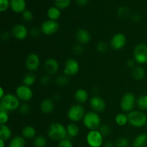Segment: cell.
I'll list each match as a JSON object with an SVG mask.
<instances>
[{
  "label": "cell",
  "mask_w": 147,
  "mask_h": 147,
  "mask_svg": "<svg viewBox=\"0 0 147 147\" xmlns=\"http://www.w3.org/2000/svg\"><path fill=\"white\" fill-rule=\"evenodd\" d=\"M47 136L50 139L55 142H60L67 139V133L66 127L60 123H53L47 128Z\"/></svg>",
  "instance_id": "1"
},
{
  "label": "cell",
  "mask_w": 147,
  "mask_h": 147,
  "mask_svg": "<svg viewBox=\"0 0 147 147\" xmlns=\"http://www.w3.org/2000/svg\"><path fill=\"white\" fill-rule=\"evenodd\" d=\"M20 100L16 95L11 93H6L5 96L1 98L0 110H5L7 111H14L20 108Z\"/></svg>",
  "instance_id": "2"
},
{
  "label": "cell",
  "mask_w": 147,
  "mask_h": 147,
  "mask_svg": "<svg viewBox=\"0 0 147 147\" xmlns=\"http://www.w3.org/2000/svg\"><path fill=\"white\" fill-rule=\"evenodd\" d=\"M129 123L134 128H142L146 126L147 116L142 111L133 110L127 114Z\"/></svg>",
  "instance_id": "3"
},
{
  "label": "cell",
  "mask_w": 147,
  "mask_h": 147,
  "mask_svg": "<svg viewBox=\"0 0 147 147\" xmlns=\"http://www.w3.org/2000/svg\"><path fill=\"white\" fill-rule=\"evenodd\" d=\"M83 123L85 127L90 131L98 130L101 126V119L96 112H88L83 118Z\"/></svg>",
  "instance_id": "4"
},
{
  "label": "cell",
  "mask_w": 147,
  "mask_h": 147,
  "mask_svg": "<svg viewBox=\"0 0 147 147\" xmlns=\"http://www.w3.org/2000/svg\"><path fill=\"white\" fill-rule=\"evenodd\" d=\"M86 110L82 104H74L67 111V118L73 123L80 121L83 120L86 115Z\"/></svg>",
  "instance_id": "5"
},
{
  "label": "cell",
  "mask_w": 147,
  "mask_h": 147,
  "mask_svg": "<svg viewBox=\"0 0 147 147\" xmlns=\"http://www.w3.org/2000/svg\"><path fill=\"white\" fill-rule=\"evenodd\" d=\"M134 59L139 65H145L147 63V45L139 43L135 46L133 51Z\"/></svg>",
  "instance_id": "6"
},
{
  "label": "cell",
  "mask_w": 147,
  "mask_h": 147,
  "mask_svg": "<svg viewBox=\"0 0 147 147\" xmlns=\"http://www.w3.org/2000/svg\"><path fill=\"white\" fill-rule=\"evenodd\" d=\"M136 104V96L132 93H126L122 97L120 103V107L123 112L129 113L134 110Z\"/></svg>",
  "instance_id": "7"
},
{
  "label": "cell",
  "mask_w": 147,
  "mask_h": 147,
  "mask_svg": "<svg viewBox=\"0 0 147 147\" xmlns=\"http://www.w3.org/2000/svg\"><path fill=\"white\" fill-rule=\"evenodd\" d=\"M86 142L90 147H100L103 144V136L98 130L90 131L86 136Z\"/></svg>",
  "instance_id": "8"
},
{
  "label": "cell",
  "mask_w": 147,
  "mask_h": 147,
  "mask_svg": "<svg viewBox=\"0 0 147 147\" xmlns=\"http://www.w3.org/2000/svg\"><path fill=\"white\" fill-rule=\"evenodd\" d=\"M15 95L18 97V98L20 100L24 101V103H27V102L32 100L34 93H33V91L31 89V88L22 84L21 86H19L16 88Z\"/></svg>",
  "instance_id": "9"
},
{
  "label": "cell",
  "mask_w": 147,
  "mask_h": 147,
  "mask_svg": "<svg viewBox=\"0 0 147 147\" xmlns=\"http://www.w3.org/2000/svg\"><path fill=\"white\" fill-rule=\"evenodd\" d=\"M59 27H60V25L57 21L47 20L43 22L41 27H40V30H41L42 34L47 36H50L55 34L58 31Z\"/></svg>",
  "instance_id": "10"
},
{
  "label": "cell",
  "mask_w": 147,
  "mask_h": 147,
  "mask_svg": "<svg viewBox=\"0 0 147 147\" xmlns=\"http://www.w3.org/2000/svg\"><path fill=\"white\" fill-rule=\"evenodd\" d=\"M40 65V58L36 53H30L25 60V67L27 70L32 73L37 71Z\"/></svg>",
  "instance_id": "11"
},
{
  "label": "cell",
  "mask_w": 147,
  "mask_h": 147,
  "mask_svg": "<svg viewBox=\"0 0 147 147\" xmlns=\"http://www.w3.org/2000/svg\"><path fill=\"white\" fill-rule=\"evenodd\" d=\"M80 70V64L74 58H69L65 63L64 74L67 76H76Z\"/></svg>",
  "instance_id": "12"
},
{
  "label": "cell",
  "mask_w": 147,
  "mask_h": 147,
  "mask_svg": "<svg viewBox=\"0 0 147 147\" xmlns=\"http://www.w3.org/2000/svg\"><path fill=\"white\" fill-rule=\"evenodd\" d=\"M127 38L123 33H117L111 39L110 46L113 50H120L126 46Z\"/></svg>",
  "instance_id": "13"
},
{
  "label": "cell",
  "mask_w": 147,
  "mask_h": 147,
  "mask_svg": "<svg viewBox=\"0 0 147 147\" xmlns=\"http://www.w3.org/2000/svg\"><path fill=\"white\" fill-rule=\"evenodd\" d=\"M89 104L93 111L96 112V113L104 111L106 108V103L104 99L98 96H93L90 99Z\"/></svg>",
  "instance_id": "14"
},
{
  "label": "cell",
  "mask_w": 147,
  "mask_h": 147,
  "mask_svg": "<svg viewBox=\"0 0 147 147\" xmlns=\"http://www.w3.org/2000/svg\"><path fill=\"white\" fill-rule=\"evenodd\" d=\"M29 31L27 27L22 24H16L11 29V34L18 40H23L27 38Z\"/></svg>",
  "instance_id": "15"
},
{
  "label": "cell",
  "mask_w": 147,
  "mask_h": 147,
  "mask_svg": "<svg viewBox=\"0 0 147 147\" xmlns=\"http://www.w3.org/2000/svg\"><path fill=\"white\" fill-rule=\"evenodd\" d=\"M44 70L47 75H55L59 70V63L57 60L53 57L47 58L44 63Z\"/></svg>",
  "instance_id": "16"
},
{
  "label": "cell",
  "mask_w": 147,
  "mask_h": 147,
  "mask_svg": "<svg viewBox=\"0 0 147 147\" xmlns=\"http://www.w3.org/2000/svg\"><path fill=\"white\" fill-rule=\"evenodd\" d=\"M76 38L78 43L82 45H86L90 41L91 37H90V33L88 30L83 28H80L76 32Z\"/></svg>",
  "instance_id": "17"
},
{
  "label": "cell",
  "mask_w": 147,
  "mask_h": 147,
  "mask_svg": "<svg viewBox=\"0 0 147 147\" xmlns=\"http://www.w3.org/2000/svg\"><path fill=\"white\" fill-rule=\"evenodd\" d=\"M25 0H10V8L17 14L22 13L26 10Z\"/></svg>",
  "instance_id": "18"
},
{
  "label": "cell",
  "mask_w": 147,
  "mask_h": 147,
  "mask_svg": "<svg viewBox=\"0 0 147 147\" xmlns=\"http://www.w3.org/2000/svg\"><path fill=\"white\" fill-rule=\"evenodd\" d=\"M55 104L52 99L45 98L41 101L40 105V111L45 114H49L54 110Z\"/></svg>",
  "instance_id": "19"
},
{
  "label": "cell",
  "mask_w": 147,
  "mask_h": 147,
  "mask_svg": "<svg viewBox=\"0 0 147 147\" xmlns=\"http://www.w3.org/2000/svg\"><path fill=\"white\" fill-rule=\"evenodd\" d=\"M131 76L134 80L140 81L144 80L146 76V71L141 65L135 66L133 69H131Z\"/></svg>",
  "instance_id": "20"
},
{
  "label": "cell",
  "mask_w": 147,
  "mask_h": 147,
  "mask_svg": "<svg viewBox=\"0 0 147 147\" xmlns=\"http://www.w3.org/2000/svg\"><path fill=\"white\" fill-rule=\"evenodd\" d=\"M75 100L79 103V104H83L86 103L88 99V93L85 89L80 88L78 89L74 94Z\"/></svg>",
  "instance_id": "21"
},
{
  "label": "cell",
  "mask_w": 147,
  "mask_h": 147,
  "mask_svg": "<svg viewBox=\"0 0 147 147\" xmlns=\"http://www.w3.org/2000/svg\"><path fill=\"white\" fill-rule=\"evenodd\" d=\"M36 129L34 126H26L22 129V136L24 138V139H31L33 138L36 137Z\"/></svg>",
  "instance_id": "22"
},
{
  "label": "cell",
  "mask_w": 147,
  "mask_h": 147,
  "mask_svg": "<svg viewBox=\"0 0 147 147\" xmlns=\"http://www.w3.org/2000/svg\"><path fill=\"white\" fill-rule=\"evenodd\" d=\"M132 147H147V134H140L134 140Z\"/></svg>",
  "instance_id": "23"
},
{
  "label": "cell",
  "mask_w": 147,
  "mask_h": 147,
  "mask_svg": "<svg viewBox=\"0 0 147 147\" xmlns=\"http://www.w3.org/2000/svg\"><path fill=\"white\" fill-rule=\"evenodd\" d=\"M12 132L11 129L7 124L1 125L0 126V139L6 141L11 139Z\"/></svg>",
  "instance_id": "24"
},
{
  "label": "cell",
  "mask_w": 147,
  "mask_h": 147,
  "mask_svg": "<svg viewBox=\"0 0 147 147\" xmlns=\"http://www.w3.org/2000/svg\"><path fill=\"white\" fill-rule=\"evenodd\" d=\"M47 14L49 20L57 21L61 16V11H60V9L55 6V7H51L48 9Z\"/></svg>",
  "instance_id": "25"
},
{
  "label": "cell",
  "mask_w": 147,
  "mask_h": 147,
  "mask_svg": "<svg viewBox=\"0 0 147 147\" xmlns=\"http://www.w3.org/2000/svg\"><path fill=\"white\" fill-rule=\"evenodd\" d=\"M25 139L22 136H16L13 137L9 144V147H24Z\"/></svg>",
  "instance_id": "26"
},
{
  "label": "cell",
  "mask_w": 147,
  "mask_h": 147,
  "mask_svg": "<svg viewBox=\"0 0 147 147\" xmlns=\"http://www.w3.org/2000/svg\"><path fill=\"white\" fill-rule=\"evenodd\" d=\"M66 129H67V136L72 138L76 137L78 135L79 131H80V129H79V127L78 126V125L76 123H73V122L69 123L66 126Z\"/></svg>",
  "instance_id": "27"
},
{
  "label": "cell",
  "mask_w": 147,
  "mask_h": 147,
  "mask_svg": "<svg viewBox=\"0 0 147 147\" xmlns=\"http://www.w3.org/2000/svg\"><path fill=\"white\" fill-rule=\"evenodd\" d=\"M36 82V76L32 73H26L22 78V83L23 85L28 87H31L32 86L34 85V83Z\"/></svg>",
  "instance_id": "28"
},
{
  "label": "cell",
  "mask_w": 147,
  "mask_h": 147,
  "mask_svg": "<svg viewBox=\"0 0 147 147\" xmlns=\"http://www.w3.org/2000/svg\"><path fill=\"white\" fill-rule=\"evenodd\" d=\"M115 122L119 126H126L127 123H129L127 114H125L123 113H118L115 117Z\"/></svg>",
  "instance_id": "29"
},
{
  "label": "cell",
  "mask_w": 147,
  "mask_h": 147,
  "mask_svg": "<svg viewBox=\"0 0 147 147\" xmlns=\"http://www.w3.org/2000/svg\"><path fill=\"white\" fill-rule=\"evenodd\" d=\"M136 106L140 111H147V95H142L136 100Z\"/></svg>",
  "instance_id": "30"
},
{
  "label": "cell",
  "mask_w": 147,
  "mask_h": 147,
  "mask_svg": "<svg viewBox=\"0 0 147 147\" xmlns=\"http://www.w3.org/2000/svg\"><path fill=\"white\" fill-rule=\"evenodd\" d=\"M70 82V79H69V76H66L65 74L59 75L56 77L55 78V83L57 86H65L67 85Z\"/></svg>",
  "instance_id": "31"
},
{
  "label": "cell",
  "mask_w": 147,
  "mask_h": 147,
  "mask_svg": "<svg viewBox=\"0 0 147 147\" xmlns=\"http://www.w3.org/2000/svg\"><path fill=\"white\" fill-rule=\"evenodd\" d=\"M33 144L34 147H45L47 146V140L42 135L36 136L33 141Z\"/></svg>",
  "instance_id": "32"
},
{
  "label": "cell",
  "mask_w": 147,
  "mask_h": 147,
  "mask_svg": "<svg viewBox=\"0 0 147 147\" xmlns=\"http://www.w3.org/2000/svg\"><path fill=\"white\" fill-rule=\"evenodd\" d=\"M71 0H55V7L60 9H65L70 6Z\"/></svg>",
  "instance_id": "33"
},
{
  "label": "cell",
  "mask_w": 147,
  "mask_h": 147,
  "mask_svg": "<svg viewBox=\"0 0 147 147\" xmlns=\"http://www.w3.org/2000/svg\"><path fill=\"white\" fill-rule=\"evenodd\" d=\"M117 14L118 15H119V17H121V18L126 19L129 16V14H130V11H129L128 7L123 6V7H121L118 9Z\"/></svg>",
  "instance_id": "34"
},
{
  "label": "cell",
  "mask_w": 147,
  "mask_h": 147,
  "mask_svg": "<svg viewBox=\"0 0 147 147\" xmlns=\"http://www.w3.org/2000/svg\"><path fill=\"white\" fill-rule=\"evenodd\" d=\"M115 145L116 147H129V141L126 137H120L116 140Z\"/></svg>",
  "instance_id": "35"
},
{
  "label": "cell",
  "mask_w": 147,
  "mask_h": 147,
  "mask_svg": "<svg viewBox=\"0 0 147 147\" xmlns=\"http://www.w3.org/2000/svg\"><path fill=\"white\" fill-rule=\"evenodd\" d=\"M9 116L8 111L5 110H0V124H7L9 121Z\"/></svg>",
  "instance_id": "36"
},
{
  "label": "cell",
  "mask_w": 147,
  "mask_h": 147,
  "mask_svg": "<svg viewBox=\"0 0 147 147\" xmlns=\"http://www.w3.org/2000/svg\"><path fill=\"white\" fill-rule=\"evenodd\" d=\"M99 131L100 132L102 135L104 136H108L111 134V128L107 124L101 125L99 128Z\"/></svg>",
  "instance_id": "37"
},
{
  "label": "cell",
  "mask_w": 147,
  "mask_h": 147,
  "mask_svg": "<svg viewBox=\"0 0 147 147\" xmlns=\"http://www.w3.org/2000/svg\"><path fill=\"white\" fill-rule=\"evenodd\" d=\"M22 18L25 22H31L34 19V14L30 10L26 9L22 13Z\"/></svg>",
  "instance_id": "38"
},
{
  "label": "cell",
  "mask_w": 147,
  "mask_h": 147,
  "mask_svg": "<svg viewBox=\"0 0 147 147\" xmlns=\"http://www.w3.org/2000/svg\"><path fill=\"white\" fill-rule=\"evenodd\" d=\"M96 47L97 51L100 53H106L109 50V45L107 43L104 42H100L97 43Z\"/></svg>",
  "instance_id": "39"
},
{
  "label": "cell",
  "mask_w": 147,
  "mask_h": 147,
  "mask_svg": "<svg viewBox=\"0 0 147 147\" xmlns=\"http://www.w3.org/2000/svg\"><path fill=\"white\" fill-rule=\"evenodd\" d=\"M19 111L22 115H27L30 112V106L27 103H23L19 108Z\"/></svg>",
  "instance_id": "40"
},
{
  "label": "cell",
  "mask_w": 147,
  "mask_h": 147,
  "mask_svg": "<svg viewBox=\"0 0 147 147\" xmlns=\"http://www.w3.org/2000/svg\"><path fill=\"white\" fill-rule=\"evenodd\" d=\"M10 7V0H0V11L1 12L7 11Z\"/></svg>",
  "instance_id": "41"
},
{
  "label": "cell",
  "mask_w": 147,
  "mask_h": 147,
  "mask_svg": "<svg viewBox=\"0 0 147 147\" xmlns=\"http://www.w3.org/2000/svg\"><path fill=\"white\" fill-rule=\"evenodd\" d=\"M83 51H84L83 45L80 44V43H78L73 47V52L74 54L80 55L83 53Z\"/></svg>",
  "instance_id": "42"
},
{
  "label": "cell",
  "mask_w": 147,
  "mask_h": 147,
  "mask_svg": "<svg viewBox=\"0 0 147 147\" xmlns=\"http://www.w3.org/2000/svg\"><path fill=\"white\" fill-rule=\"evenodd\" d=\"M57 147H73V144L70 139H65L59 142Z\"/></svg>",
  "instance_id": "43"
},
{
  "label": "cell",
  "mask_w": 147,
  "mask_h": 147,
  "mask_svg": "<svg viewBox=\"0 0 147 147\" xmlns=\"http://www.w3.org/2000/svg\"><path fill=\"white\" fill-rule=\"evenodd\" d=\"M50 82H51V79H50L49 75H47V74L44 75V76H42L41 78H40V84H41L42 86H48V85L50 83Z\"/></svg>",
  "instance_id": "44"
},
{
  "label": "cell",
  "mask_w": 147,
  "mask_h": 147,
  "mask_svg": "<svg viewBox=\"0 0 147 147\" xmlns=\"http://www.w3.org/2000/svg\"><path fill=\"white\" fill-rule=\"evenodd\" d=\"M41 33V30L37 28V27H33V28L31 29V30H30V32H29L30 35L32 37H33V38H37V37H38Z\"/></svg>",
  "instance_id": "45"
},
{
  "label": "cell",
  "mask_w": 147,
  "mask_h": 147,
  "mask_svg": "<svg viewBox=\"0 0 147 147\" xmlns=\"http://www.w3.org/2000/svg\"><path fill=\"white\" fill-rule=\"evenodd\" d=\"M135 63H136V61L134 60V59H129V60L126 62V66L131 69H133L134 67L136 66L135 65Z\"/></svg>",
  "instance_id": "46"
},
{
  "label": "cell",
  "mask_w": 147,
  "mask_h": 147,
  "mask_svg": "<svg viewBox=\"0 0 147 147\" xmlns=\"http://www.w3.org/2000/svg\"><path fill=\"white\" fill-rule=\"evenodd\" d=\"M11 35H12V34H11V33L8 32H4L1 33V39H2L4 41H7V40H9L10 37H11Z\"/></svg>",
  "instance_id": "47"
},
{
  "label": "cell",
  "mask_w": 147,
  "mask_h": 147,
  "mask_svg": "<svg viewBox=\"0 0 147 147\" xmlns=\"http://www.w3.org/2000/svg\"><path fill=\"white\" fill-rule=\"evenodd\" d=\"M132 19H133L134 21L137 22H139L141 20V15L139 14V13H136V14H134L133 15Z\"/></svg>",
  "instance_id": "48"
},
{
  "label": "cell",
  "mask_w": 147,
  "mask_h": 147,
  "mask_svg": "<svg viewBox=\"0 0 147 147\" xmlns=\"http://www.w3.org/2000/svg\"><path fill=\"white\" fill-rule=\"evenodd\" d=\"M89 0H76V2L80 6H85L88 3Z\"/></svg>",
  "instance_id": "49"
},
{
  "label": "cell",
  "mask_w": 147,
  "mask_h": 147,
  "mask_svg": "<svg viewBox=\"0 0 147 147\" xmlns=\"http://www.w3.org/2000/svg\"><path fill=\"white\" fill-rule=\"evenodd\" d=\"M5 92H4V89L2 87L0 88V98H2L4 96H5Z\"/></svg>",
  "instance_id": "50"
},
{
  "label": "cell",
  "mask_w": 147,
  "mask_h": 147,
  "mask_svg": "<svg viewBox=\"0 0 147 147\" xmlns=\"http://www.w3.org/2000/svg\"><path fill=\"white\" fill-rule=\"evenodd\" d=\"M114 146H116V145H114V144L111 142H108L105 144V147H114Z\"/></svg>",
  "instance_id": "51"
},
{
  "label": "cell",
  "mask_w": 147,
  "mask_h": 147,
  "mask_svg": "<svg viewBox=\"0 0 147 147\" xmlns=\"http://www.w3.org/2000/svg\"><path fill=\"white\" fill-rule=\"evenodd\" d=\"M4 146H5V141L0 139V147H4Z\"/></svg>",
  "instance_id": "52"
},
{
  "label": "cell",
  "mask_w": 147,
  "mask_h": 147,
  "mask_svg": "<svg viewBox=\"0 0 147 147\" xmlns=\"http://www.w3.org/2000/svg\"><path fill=\"white\" fill-rule=\"evenodd\" d=\"M146 129H147V123H146Z\"/></svg>",
  "instance_id": "53"
}]
</instances>
